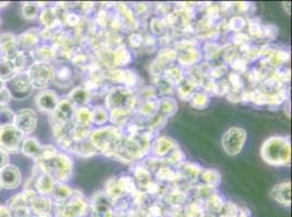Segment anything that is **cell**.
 Listing matches in <instances>:
<instances>
[{"label":"cell","mask_w":292,"mask_h":217,"mask_svg":"<svg viewBox=\"0 0 292 217\" xmlns=\"http://www.w3.org/2000/svg\"><path fill=\"white\" fill-rule=\"evenodd\" d=\"M80 16L76 13H66L65 15V18L63 20L62 23H65L68 26H71V28H74V26H78V25L80 24Z\"/></svg>","instance_id":"cell-29"},{"label":"cell","mask_w":292,"mask_h":217,"mask_svg":"<svg viewBox=\"0 0 292 217\" xmlns=\"http://www.w3.org/2000/svg\"><path fill=\"white\" fill-rule=\"evenodd\" d=\"M0 217H11V212L7 206L0 205Z\"/></svg>","instance_id":"cell-34"},{"label":"cell","mask_w":292,"mask_h":217,"mask_svg":"<svg viewBox=\"0 0 292 217\" xmlns=\"http://www.w3.org/2000/svg\"><path fill=\"white\" fill-rule=\"evenodd\" d=\"M15 74L16 71L10 60L5 59V58L3 60H0V80H2L4 84H7Z\"/></svg>","instance_id":"cell-20"},{"label":"cell","mask_w":292,"mask_h":217,"mask_svg":"<svg viewBox=\"0 0 292 217\" xmlns=\"http://www.w3.org/2000/svg\"><path fill=\"white\" fill-rule=\"evenodd\" d=\"M6 87L9 89L12 98L24 99L29 97L33 91V84L28 72H18L7 83Z\"/></svg>","instance_id":"cell-4"},{"label":"cell","mask_w":292,"mask_h":217,"mask_svg":"<svg viewBox=\"0 0 292 217\" xmlns=\"http://www.w3.org/2000/svg\"><path fill=\"white\" fill-rule=\"evenodd\" d=\"M38 18H39L40 23L44 25V28L52 26L53 24H55L58 21L55 11H54V7L44 8V9L39 12Z\"/></svg>","instance_id":"cell-22"},{"label":"cell","mask_w":292,"mask_h":217,"mask_svg":"<svg viewBox=\"0 0 292 217\" xmlns=\"http://www.w3.org/2000/svg\"><path fill=\"white\" fill-rule=\"evenodd\" d=\"M68 98L70 99V101L73 103V105L82 106L89 101L91 95H89L87 89L77 87L71 91Z\"/></svg>","instance_id":"cell-17"},{"label":"cell","mask_w":292,"mask_h":217,"mask_svg":"<svg viewBox=\"0 0 292 217\" xmlns=\"http://www.w3.org/2000/svg\"><path fill=\"white\" fill-rule=\"evenodd\" d=\"M272 197L278 203L285 206L290 205V182H283L275 186L272 190Z\"/></svg>","instance_id":"cell-15"},{"label":"cell","mask_w":292,"mask_h":217,"mask_svg":"<svg viewBox=\"0 0 292 217\" xmlns=\"http://www.w3.org/2000/svg\"><path fill=\"white\" fill-rule=\"evenodd\" d=\"M37 114L32 108L24 107L15 113L14 126L18 128L24 136L33 133L37 126Z\"/></svg>","instance_id":"cell-5"},{"label":"cell","mask_w":292,"mask_h":217,"mask_svg":"<svg viewBox=\"0 0 292 217\" xmlns=\"http://www.w3.org/2000/svg\"><path fill=\"white\" fill-rule=\"evenodd\" d=\"M9 5V3H0V9H2V8H4V7H6V6H8Z\"/></svg>","instance_id":"cell-37"},{"label":"cell","mask_w":292,"mask_h":217,"mask_svg":"<svg viewBox=\"0 0 292 217\" xmlns=\"http://www.w3.org/2000/svg\"><path fill=\"white\" fill-rule=\"evenodd\" d=\"M262 154L265 161L271 164H286L290 160V145L285 138H271L264 144Z\"/></svg>","instance_id":"cell-1"},{"label":"cell","mask_w":292,"mask_h":217,"mask_svg":"<svg viewBox=\"0 0 292 217\" xmlns=\"http://www.w3.org/2000/svg\"><path fill=\"white\" fill-rule=\"evenodd\" d=\"M21 14L26 20H35L39 15V7L37 3H24L21 7Z\"/></svg>","instance_id":"cell-21"},{"label":"cell","mask_w":292,"mask_h":217,"mask_svg":"<svg viewBox=\"0 0 292 217\" xmlns=\"http://www.w3.org/2000/svg\"><path fill=\"white\" fill-rule=\"evenodd\" d=\"M29 55L28 52L19 51L14 55V57L10 60L14 66V69L18 72H26L32 64L29 63Z\"/></svg>","instance_id":"cell-18"},{"label":"cell","mask_w":292,"mask_h":217,"mask_svg":"<svg viewBox=\"0 0 292 217\" xmlns=\"http://www.w3.org/2000/svg\"><path fill=\"white\" fill-rule=\"evenodd\" d=\"M72 82V70L68 65H60L59 68L55 69L54 83L56 85L63 87L68 86Z\"/></svg>","instance_id":"cell-16"},{"label":"cell","mask_w":292,"mask_h":217,"mask_svg":"<svg viewBox=\"0 0 292 217\" xmlns=\"http://www.w3.org/2000/svg\"><path fill=\"white\" fill-rule=\"evenodd\" d=\"M74 108H76V106L73 105L68 97L59 99V102H58L56 108L49 114V120H51L52 125L70 123L74 112H76Z\"/></svg>","instance_id":"cell-7"},{"label":"cell","mask_w":292,"mask_h":217,"mask_svg":"<svg viewBox=\"0 0 292 217\" xmlns=\"http://www.w3.org/2000/svg\"><path fill=\"white\" fill-rule=\"evenodd\" d=\"M11 100H12V96L10 94V91L5 85L4 88L0 90V107L9 106Z\"/></svg>","instance_id":"cell-28"},{"label":"cell","mask_w":292,"mask_h":217,"mask_svg":"<svg viewBox=\"0 0 292 217\" xmlns=\"http://www.w3.org/2000/svg\"><path fill=\"white\" fill-rule=\"evenodd\" d=\"M0 50L5 59L11 60L14 55L19 51L16 45V35L12 33H3L0 34Z\"/></svg>","instance_id":"cell-11"},{"label":"cell","mask_w":292,"mask_h":217,"mask_svg":"<svg viewBox=\"0 0 292 217\" xmlns=\"http://www.w3.org/2000/svg\"><path fill=\"white\" fill-rule=\"evenodd\" d=\"M8 164H9V154L0 149V171L6 168Z\"/></svg>","instance_id":"cell-33"},{"label":"cell","mask_w":292,"mask_h":217,"mask_svg":"<svg viewBox=\"0 0 292 217\" xmlns=\"http://www.w3.org/2000/svg\"><path fill=\"white\" fill-rule=\"evenodd\" d=\"M3 189V186H2V179H0V191H2Z\"/></svg>","instance_id":"cell-40"},{"label":"cell","mask_w":292,"mask_h":217,"mask_svg":"<svg viewBox=\"0 0 292 217\" xmlns=\"http://www.w3.org/2000/svg\"><path fill=\"white\" fill-rule=\"evenodd\" d=\"M0 24H2V20H0Z\"/></svg>","instance_id":"cell-41"},{"label":"cell","mask_w":292,"mask_h":217,"mask_svg":"<svg viewBox=\"0 0 292 217\" xmlns=\"http://www.w3.org/2000/svg\"><path fill=\"white\" fill-rule=\"evenodd\" d=\"M74 121H76L77 126H87V124L92 120V113L86 107H79L74 112Z\"/></svg>","instance_id":"cell-24"},{"label":"cell","mask_w":292,"mask_h":217,"mask_svg":"<svg viewBox=\"0 0 292 217\" xmlns=\"http://www.w3.org/2000/svg\"><path fill=\"white\" fill-rule=\"evenodd\" d=\"M57 154H58V151L54 146H52V145L43 146L41 147L40 154L35 162H44V161L52 160V158L55 157Z\"/></svg>","instance_id":"cell-25"},{"label":"cell","mask_w":292,"mask_h":217,"mask_svg":"<svg viewBox=\"0 0 292 217\" xmlns=\"http://www.w3.org/2000/svg\"><path fill=\"white\" fill-rule=\"evenodd\" d=\"M172 143L170 139H167V138H162L157 141L156 144V148H155V151L157 154L163 155L165 154L168 150L171 148Z\"/></svg>","instance_id":"cell-26"},{"label":"cell","mask_w":292,"mask_h":217,"mask_svg":"<svg viewBox=\"0 0 292 217\" xmlns=\"http://www.w3.org/2000/svg\"><path fill=\"white\" fill-rule=\"evenodd\" d=\"M128 181H129V177H126V178H124V179H122V180H121L120 182H123V185H126V186H128ZM129 182H130V185H131V186H134V185H132V183H133V182H132L131 180H130ZM118 186H119V187H121V188H120V190H121V191H122V190H126V191H129V190L131 189V187H122V185H118Z\"/></svg>","instance_id":"cell-35"},{"label":"cell","mask_w":292,"mask_h":217,"mask_svg":"<svg viewBox=\"0 0 292 217\" xmlns=\"http://www.w3.org/2000/svg\"><path fill=\"white\" fill-rule=\"evenodd\" d=\"M15 112H13L9 106L0 107V128L14 125Z\"/></svg>","instance_id":"cell-23"},{"label":"cell","mask_w":292,"mask_h":217,"mask_svg":"<svg viewBox=\"0 0 292 217\" xmlns=\"http://www.w3.org/2000/svg\"><path fill=\"white\" fill-rule=\"evenodd\" d=\"M52 194L54 195V198L58 202H64L71 198V196L73 195V190L69 186L64 185L63 182L56 181V185Z\"/></svg>","instance_id":"cell-19"},{"label":"cell","mask_w":292,"mask_h":217,"mask_svg":"<svg viewBox=\"0 0 292 217\" xmlns=\"http://www.w3.org/2000/svg\"><path fill=\"white\" fill-rule=\"evenodd\" d=\"M34 62H48L51 63L56 59L55 48L51 45H38L33 51L30 52Z\"/></svg>","instance_id":"cell-12"},{"label":"cell","mask_w":292,"mask_h":217,"mask_svg":"<svg viewBox=\"0 0 292 217\" xmlns=\"http://www.w3.org/2000/svg\"><path fill=\"white\" fill-rule=\"evenodd\" d=\"M129 59H130V55L127 50H120V51H118V53H117V56L115 57V61L119 65L126 64L129 61Z\"/></svg>","instance_id":"cell-30"},{"label":"cell","mask_w":292,"mask_h":217,"mask_svg":"<svg viewBox=\"0 0 292 217\" xmlns=\"http://www.w3.org/2000/svg\"><path fill=\"white\" fill-rule=\"evenodd\" d=\"M31 212H34L37 216L48 215L52 210V201L46 196H36L30 204Z\"/></svg>","instance_id":"cell-14"},{"label":"cell","mask_w":292,"mask_h":217,"mask_svg":"<svg viewBox=\"0 0 292 217\" xmlns=\"http://www.w3.org/2000/svg\"><path fill=\"white\" fill-rule=\"evenodd\" d=\"M246 138V132L238 127H233L229 129L223 135L222 138V147L228 154L235 155L241 151L242 147L244 145Z\"/></svg>","instance_id":"cell-6"},{"label":"cell","mask_w":292,"mask_h":217,"mask_svg":"<svg viewBox=\"0 0 292 217\" xmlns=\"http://www.w3.org/2000/svg\"><path fill=\"white\" fill-rule=\"evenodd\" d=\"M207 102H208L207 97L203 94H199V95H196L195 99H193V103L192 104H193V106L195 105L196 107L201 108L202 106H205L207 104Z\"/></svg>","instance_id":"cell-31"},{"label":"cell","mask_w":292,"mask_h":217,"mask_svg":"<svg viewBox=\"0 0 292 217\" xmlns=\"http://www.w3.org/2000/svg\"><path fill=\"white\" fill-rule=\"evenodd\" d=\"M26 136L14 125L0 128V149L8 154L18 153Z\"/></svg>","instance_id":"cell-3"},{"label":"cell","mask_w":292,"mask_h":217,"mask_svg":"<svg viewBox=\"0 0 292 217\" xmlns=\"http://www.w3.org/2000/svg\"><path fill=\"white\" fill-rule=\"evenodd\" d=\"M33 87L44 89L54 83L55 66L48 62H33L28 69Z\"/></svg>","instance_id":"cell-2"},{"label":"cell","mask_w":292,"mask_h":217,"mask_svg":"<svg viewBox=\"0 0 292 217\" xmlns=\"http://www.w3.org/2000/svg\"><path fill=\"white\" fill-rule=\"evenodd\" d=\"M282 7L285 8L287 13H290V4H289V3H283V4H282Z\"/></svg>","instance_id":"cell-36"},{"label":"cell","mask_w":292,"mask_h":217,"mask_svg":"<svg viewBox=\"0 0 292 217\" xmlns=\"http://www.w3.org/2000/svg\"><path fill=\"white\" fill-rule=\"evenodd\" d=\"M4 59V55L2 52V50H0V60H3Z\"/></svg>","instance_id":"cell-39"},{"label":"cell","mask_w":292,"mask_h":217,"mask_svg":"<svg viewBox=\"0 0 292 217\" xmlns=\"http://www.w3.org/2000/svg\"><path fill=\"white\" fill-rule=\"evenodd\" d=\"M59 102V97L54 90L43 89L35 97V105L39 111L51 114Z\"/></svg>","instance_id":"cell-9"},{"label":"cell","mask_w":292,"mask_h":217,"mask_svg":"<svg viewBox=\"0 0 292 217\" xmlns=\"http://www.w3.org/2000/svg\"><path fill=\"white\" fill-rule=\"evenodd\" d=\"M164 111H165L167 114H173L174 111H176V103H174V101H173L172 99H168V100H167V101L165 102Z\"/></svg>","instance_id":"cell-32"},{"label":"cell","mask_w":292,"mask_h":217,"mask_svg":"<svg viewBox=\"0 0 292 217\" xmlns=\"http://www.w3.org/2000/svg\"><path fill=\"white\" fill-rule=\"evenodd\" d=\"M5 85H6V84H4V83H3L2 80H0V90H2V89L4 88V86H5Z\"/></svg>","instance_id":"cell-38"},{"label":"cell","mask_w":292,"mask_h":217,"mask_svg":"<svg viewBox=\"0 0 292 217\" xmlns=\"http://www.w3.org/2000/svg\"><path fill=\"white\" fill-rule=\"evenodd\" d=\"M204 179L210 183L211 186L216 187L220 182V175L216 171H208L204 173Z\"/></svg>","instance_id":"cell-27"},{"label":"cell","mask_w":292,"mask_h":217,"mask_svg":"<svg viewBox=\"0 0 292 217\" xmlns=\"http://www.w3.org/2000/svg\"><path fill=\"white\" fill-rule=\"evenodd\" d=\"M41 146L39 141L34 138V137H26L23 139L22 141V145H21V150L20 151L24 154V155H27L29 157H32L33 160L36 161L39 154H40V151H41Z\"/></svg>","instance_id":"cell-13"},{"label":"cell","mask_w":292,"mask_h":217,"mask_svg":"<svg viewBox=\"0 0 292 217\" xmlns=\"http://www.w3.org/2000/svg\"><path fill=\"white\" fill-rule=\"evenodd\" d=\"M40 41V31L36 28L28 29L26 32L16 35V45L20 51L28 52L34 50Z\"/></svg>","instance_id":"cell-8"},{"label":"cell","mask_w":292,"mask_h":217,"mask_svg":"<svg viewBox=\"0 0 292 217\" xmlns=\"http://www.w3.org/2000/svg\"><path fill=\"white\" fill-rule=\"evenodd\" d=\"M0 179H2L3 188L7 190H12L20 186L22 175L20 170L15 165L8 164L6 168L0 171Z\"/></svg>","instance_id":"cell-10"}]
</instances>
